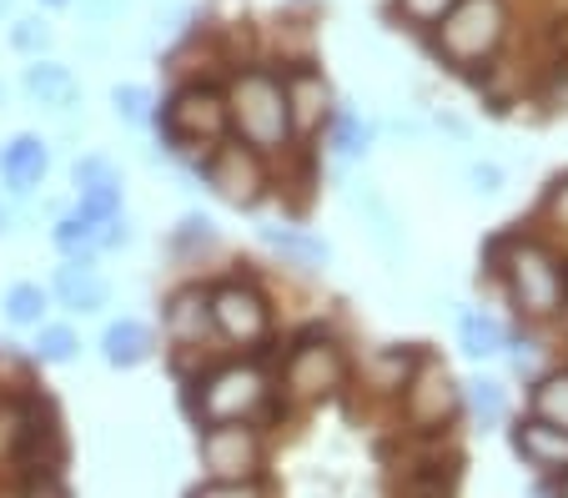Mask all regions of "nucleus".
Listing matches in <instances>:
<instances>
[{
	"instance_id": "obj_23",
	"label": "nucleus",
	"mask_w": 568,
	"mask_h": 498,
	"mask_svg": "<svg viewBox=\"0 0 568 498\" xmlns=\"http://www.w3.org/2000/svg\"><path fill=\"white\" fill-rule=\"evenodd\" d=\"M468 408H473V418H478V428H494V423H504V413H508L504 383H494V378L468 383Z\"/></svg>"
},
{
	"instance_id": "obj_19",
	"label": "nucleus",
	"mask_w": 568,
	"mask_h": 498,
	"mask_svg": "<svg viewBox=\"0 0 568 498\" xmlns=\"http://www.w3.org/2000/svg\"><path fill=\"white\" fill-rule=\"evenodd\" d=\"M206 323H212V307H206L202 293H176L172 307H166V333H172L176 343H192V337H202Z\"/></svg>"
},
{
	"instance_id": "obj_36",
	"label": "nucleus",
	"mask_w": 568,
	"mask_h": 498,
	"mask_svg": "<svg viewBox=\"0 0 568 498\" xmlns=\"http://www.w3.org/2000/svg\"><path fill=\"white\" fill-rule=\"evenodd\" d=\"M176 242H212V222L206 217H182V232H176Z\"/></svg>"
},
{
	"instance_id": "obj_2",
	"label": "nucleus",
	"mask_w": 568,
	"mask_h": 498,
	"mask_svg": "<svg viewBox=\"0 0 568 498\" xmlns=\"http://www.w3.org/2000/svg\"><path fill=\"white\" fill-rule=\"evenodd\" d=\"M488 262L508 277L518 313L548 317L564 307V267H558V257L548 247H538V242H494Z\"/></svg>"
},
{
	"instance_id": "obj_14",
	"label": "nucleus",
	"mask_w": 568,
	"mask_h": 498,
	"mask_svg": "<svg viewBox=\"0 0 568 498\" xmlns=\"http://www.w3.org/2000/svg\"><path fill=\"white\" fill-rule=\"evenodd\" d=\"M21 87H26V96H31L36 106H45V111H71L75 101H81V81L71 77V65L41 61V55H36V65H26Z\"/></svg>"
},
{
	"instance_id": "obj_15",
	"label": "nucleus",
	"mask_w": 568,
	"mask_h": 498,
	"mask_svg": "<svg viewBox=\"0 0 568 498\" xmlns=\"http://www.w3.org/2000/svg\"><path fill=\"white\" fill-rule=\"evenodd\" d=\"M151 353H156V337H151V327L136 323V317H121V323H111L106 333H101V358H106L111 368H141Z\"/></svg>"
},
{
	"instance_id": "obj_35",
	"label": "nucleus",
	"mask_w": 568,
	"mask_h": 498,
	"mask_svg": "<svg viewBox=\"0 0 568 498\" xmlns=\"http://www.w3.org/2000/svg\"><path fill=\"white\" fill-rule=\"evenodd\" d=\"M26 498H71V494H65V484L55 474H36V484L26 488Z\"/></svg>"
},
{
	"instance_id": "obj_8",
	"label": "nucleus",
	"mask_w": 568,
	"mask_h": 498,
	"mask_svg": "<svg viewBox=\"0 0 568 498\" xmlns=\"http://www.w3.org/2000/svg\"><path fill=\"white\" fill-rule=\"evenodd\" d=\"M343 378H347V358L337 343H327V337H302V343L292 347L287 388L297 393V398H327V393L343 388Z\"/></svg>"
},
{
	"instance_id": "obj_17",
	"label": "nucleus",
	"mask_w": 568,
	"mask_h": 498,
	"mask_svg": "<svg viewBox=\"0 0 568 498\" xmlns=\"http://www.w3.org/2000/svg\"><path fill=\"white\" fill-rule=\"evenodd\" d=\"M458 343L468 358H498L508 347V333H504V323L488 313H458Z\"/></svg>"
},
{
	"instance_id": "obj_13",
	"label": "nucleus",
	"mask_w": 568,
	"mask_h": 498,
	"mask_svg": "<svg viewBox=\"0 0 568 498\" xmlns=\"http://www.w3.org/2000/svg\"><path fill=\"white\" fill-rule=\"evenodd\" d=\"M45 172H51V152H45V141L31 136V131H21V136L6 146V156H0V176H6V186H11L16 196L36 192V186L45 182Z\"/></svg>"
},
{
	"instance_id": "obj_20",
	"label": "nucleus",
	"mask_w": 568,
	"mask_h": 498,
	"mask_svg": "<svg viewBox=\"0 0 568 498\" xmlns=\"http://www.w3.org/2000/svg\"><path fill=\"white\" fill-rule=\"evenodd\" d=\"M534 418L554 423V428H568V373H548V378H538Z\"/></svg>"
},
{
	"instance_id": "obj_37",
	"label": "nucleus",
	"mask_w": 568,
	"mask_h": 498,
	"mask_svg": "<svg viewBox=\"0 0 568 498\" xmlns=\"http://www.w3.org/2000/svg\"><path fill=\"white\" fill-rule=\"evenodd\" d=\"M548 217H558L568 227V176H558L554 192H548Z\"/></svg>"
},
{
	"instance_id": "obj_16",
	"label": "nucleus",
	"mask_w": 568,
	"mask_h": 498,
	"mask_svg": "<svg viewBox=\"0 0 568 498\" xmlns=\"http://www.w3.org/2000/svg\"><path fill=\"white\" fill-rule=\"evenodd\" d=\"M287 106H292V126H312V121L327 116V101H333V91H327V81L312 71V65H302V71H292L287 81Z\"/></svg>"
},
{
	"instance_id": "obj_41",
	"label": "nucleus",
	"mask_w": 568,
	"mask_h": 498,
	"mask_svg": "<svg viewBox=\"0 0 568 498\" xmlns=\"http://www.w3.org/2000/svg\"><path fill=\"white\" fill-rule=\"evenodd\" d=\"M6 6H11V0H0V11H6Z\"/></svg>"
},
{
	"instance_id": "obj_38",
	"label": "nucleus",
	"mask_w": 568,
	"mask_h": 498,
	"mask_svg": "<svg viewBox=\"0 0 568 498\" xmlns=\"http://www.w3.org/2000/svg\"><path fill=\"white\" fill-rule=\"evenodd\" d=\"M41 6H71V0H41Z\"/></svg>"
},
{
	"instance_id": "obj_29",
	"label": "nucleus",
	"mask_w": 568,
	"mask_h": 498,
	"mask_svg": "<svg viewBox=\"0 0 568 498\" xmlns=\"http://www.w3.org/2000/svg\"><path fill=\"white\" fill-rule=\"evenodd\" d=\"M11 45L21 55H41V51H51V26L41 21V16H21V21L11 26Z\"/></svg>"
},
{
	"instance_id": "obj_22",
	"label": "nucleus",
	"mask_w": 568,
	"mask_h": 498,
	"mask_svg": "<svg viewBox=\"0 0 568 498\" xmlns=\"http://www.w3.org/2000/svg\"><path fill=\"white\" fill-rule=\"evenodd\" d=\"M6 317H11L16 327H41L45 323V287L16 282L11 293H6Z\"/></svg>"
},
{
	"instance_id": "obj_6",
	"label": "nucleus",
	"mask_w": 568,
	"mask_h": 498,
	"mask_svg": "<svg viewBox=\"0 0 568 498\" xmlns=\"http://www.w3.org/2000/svg\"><path fill=\"white\" fill-rule=\"evenodd\" d=\"M262 398H267V378H262V368H222L212 383H202V398H196V413H202L206 423H247L252 408H262Z\"/></svg>"
},
{
	"instance_id": "obj_25",
	"label": "nucleus",
	"mask_w": 568,
	"mask_h": 498,
	"mask_svg": "<svg viewBox=\"0 0 568 498\" xmlns=\"http://www.w3.org/2000/svg\"><path fill=\"white\" fill-rule=\"evenodd\" d=\"M367 141H373V126H363V121L353 116V111H337L333 116V146H337V156H363L367 152Z\"/></svg>"
},
{
	"instance_id": "obj_33",
	"label": "nucleus",
	"mask_w": 568,
	"mask_h": 498,
	"mask_svg": "<svg viewBox=\"0 0 568 498\" xmlns=\"http://www.w3.org/2000/svg\"><path fill=\"white\" fill-rule=\"evenodd\" d=\"M463 176H468V186H473V192H478V196H494V192H504V166H494V162H473Z\"/></svg>"
},
{
	"instance_id": "obj_32",
	"label": "nucleus",
	"mask_w": 568,
	"mask_h": 498,
	"mask_svg": "<svg viewBox=\"0 0 568 498\" xmlns=\"http://www.w3.org/2000/svg\"><path fill=\"white\" fill-rule=\"evenodd\" d=\"M192 498H267V494H262V484H252V478H212V484L196 488Z\"/></svg>"
},
{
	"instance_id": "obj_10",
	"label": "nucleus",
	"mask_w": 568,
	"mask_h": 498,
	"mask_svg": "<svg viewBox=\"0 0 568 498\" xmlns=\"http://www.w3.org/2000/svg\"><path fill=\"white\" fill-rule=\"evenodd\" d=\"M206 307H212V323L222 337H232V343H262L267 337V303H262L257 287H242V282H226V287H216L212 297H206Z\"/></svg>"
},
{
	"instance_id": "obj_11",
	"label": "nucleus",
	"mask_w": 568,
	"mask_h": 498,
	"mask_svg": "<svg viewBox=\"0 0 568 498\" xmlns=\"http://www.w3.org/2000/svg\"><path fill=\"white\" fill-rule=\"evenodd\" d=\"M55 297H61L71 313H101L111 297V282L101 277L91 257H71L65 267H55Z\"/></svg>"
},
{
	"instance_id": "obj_27",
	"label": "nucleus",
	"mask_w": 568,
	"mask_h": 498,
	"mask_svg": "<svg viewBox=\"0 0 568 498\" xmlns=\"http://www.w3.org/2000/svg\"><path fill=\"white\" fill-rule=\"evenodd\" d=\"M111 111L126 126H146L151 121V91L146 87H111Z\"/></svg>"
},
{
	"instance_id": "obj_9",
	"label": "nucleus",
	"mask_w": 568,
	"mask_h": 498,
	"mask_svg": "<svg viewBox=\"0 0 568 498\" xmlns=\"http://www.w3.org/2000/svg\"><path fill=\"white\" fill-rule=\"evenodd\" d=\"M463 393L458 383L448 378V368H438V363H418V373H413L408 383H403V413H408L413 428H443V423L458 413Z\"/></svg>"
},
{
	"instance_id": "obj_31",
	"label": "nucleus",
	"mask_w": 568,
	"mask_h": 498,
	"mask_svg": "<svg viewBox=\"0 0 568 498\" xmlns=\"http://www.w3.org/2000/svg\"><path fill=\"white\" fill-rule=\"evenodd\" d=\"M453 6H458V0H397V16L413 26H438Z\"/></svg>"
},
{
	"instance_id": "obj_12",
	"label": "nucleus",
	"mask_w": 568,
	"mask_h": 498,
	"mask_svg": "<svg viewBox=\"0 0 568 498\" xmlns=\"http://www.w3.org/2000/svg\"><path fill=\"white\" fill-rule=\"evenodd\" d=\"M514 448L524 464L544 468V474H564L568 468V428H554L544 418H524L514 428Z\"/></svg>"
},
{
	"instance_id": "obj_5",
	"label": "nucleus",
	"mask_w": 568,
	"mask_h": 498,
	"mask_svg": "<svg viewBox=\"0 0 568 498\" xmlns=\"http://www.w3.org/2000/svg\"><path fill=\"white\" fill-rule=\"evenodd\" d=\"M206 186L216 196H226L232 206H257L262 192H267V172H262V152H252L247 141H236V146H216L202 166Z\"/></svg>"
},
{
	"instance_id": "obj_30",
	"label": "nucleus",
	"mask_w": 568,
	"mask_h": 498,
	"mask_svg": "<svg viewBox=\"0 0 568 498\" xmlns=\"http://www.w3.org/2000/svg\"><path fill=\"white\" fill-rule=\"evenodd\" d=\"M413 363H418V358H413V353H403V347H387V353H377V363H373L377 388H403Z\"/></svg>"
},
{
	"instance_id": "obj_26",
	"label": "nucleus",
	"mask_w": 568,
	"mask_h": 498,
	"mask_svg": "<svg viewBox=\"0 0 568 498\" xmlns=\"http://www.w3.org/2000/svg\"><path fill=\"white\" fill-rule=\"evenodd\" d=\"M81 196V202H75V212H81V217L87 222H106V217H116L121 212V182H111V186H87V192H75Z\"/></svg>"
},
{
	"instance_id": "obj_4",
	"label": "nucleus",
	"mask_w": 568,
	"mask_h": 498,
	"mask_svg": "<svg viewBox=\"0 0 568 498\" xmlns=\"http://www.w3.org/2000/svg\"><path fill=\"white\" fill-rule=\"evenodd\" d=\"M226 126H232V116H226V96L216 87H186L161 111V136L172 141L176 152L212 146L226 136Z\"/></svg>"
},
{
	"instance_id": "obj_7",
	"label": "nucleus",
	"mask_w": 568,
	"mask_h": 498,
	"mask_svg": "<svg viewBox=\"0 0 568 498\" xmlns=\"http://www.w3.org/2000/svg\"><path fill=\"white\" fill-rule=\"evenodd\" d=\"M196 458L206 478H252V468L262 464V444L247 423H206V434L196 438Z\"/></svg>"
},
{
	"instance_id": "obj_21",
	"label": "nucleus",
	"mask_w": 568,
	"mask_h": 498,
	"mask_svg": "<svg viewBox=\"0 0 568 498\" xmlns=\"http://www.w3.org/2000/svg\"><path fill=\"white\" fill-rule=\"evenodd\" d=\"M97 222H87L81 212H71V217L55 222V247L65 252V257H97L101 242H97Z\"/></svg>"
},
{
	"instance_id": "obj_39",
	"label": "nucleus",
	"mask_w": 568,
	"mask_h": 498,
	"mask_svg": "<svg viewBox=\"0 0 568 498\" xmlns=\"http://www.w3.org/2000/svg\"><path fill=\"white\" fill-rule=\"evenodd\" d=\"M6 222H11V217H6V206H0V232H6Z\"/></svg>"
},
{
	"instance_id": "obj_40",
	"label": "nucleus",
	"mask_w": 568,
	"mask_h": 498,
	"mask_svg": "<svg viewBox=\"0 0 568 498\" xmlns=\"http://www.w3.org/2000/svg\"><path fill=\"white\" fill-rule=\"evenodd\" d=\"M558 498H568V474H564V488H558Z\"/></svg>"
},
{
	"instance_id": "obj_18",
	"label": "nucleus",
	"mask_w": 568,
	"mask_h": 498,
	"mask_svg": "<svg viewBox=\"0 0 568 498\" xmlns=\"http://www.w3.org/2000/svg\"><path fill=\"white\" fill-rule=\"evenodd\" d=\"M262 242L267 247H277L282 257H292L297 267H322V262L333 257V247L322 237H307V232H297V227H262Z\"/></svg>"
},
{
	"instance_id": "obj_28",
	"label": "nucleus",
	"mask_w": 568,
	"mask_h": 498,
	"mask_svg": "<svg viewBox=\"0 0 568 498\" xmlns=\"http://www.w3.org/2000/svg\"><path fill=\"white\" fill-rule=\"evenodd\" d=\"M71 182H75V192H87V186H111V182H121V172H116V162H111V156L91 152V156H81V162L71 166Z\"/></svg>"
},
{
	"instance_id": "obj_1",
	"label": "nucleus",
	"mask_w": 568,
	"mask_h": 498,
	"mask_svg": "<svg viewBox=\"0 0 568 498\" xmlns=\"http://www.w3.org/2000/svg\"><path fill=\"white\" fill-rule=\"evenodd\" d=\"M226 116H232L236 136L247 141L252 152H282L292 141V106H287V87L272 71L252 65L232 81L226 91Z\"/></svg>"
},
{
	"instance_id": "obj_24",
	"label": "nucleus",
	"mask_w": 568,
	"mask_h": 498,
	"mask_svg": "<svg viewBox=\"0 0 568 498\" xmlns=\"http://www.w3.org/2000/svg\"><path fill=\"white\" fill-rule=\"evenodd\" d=\"M75 347H81V337L65 323H41V333H36V358L41 363H71Z\"/></svg>"
},
{
	"instance_id": "obj_3",
	"label": "nucleus",
	"mask_w": 568,
	"mask_h": 498,
	"mask_svg": "<svg viewBox=\"0 0 568 498\" xmlns=\"http://www.w3.org/2000/svg\"><path fill=\"white\" fill-rule=\"evenodd\" d=\"M508 6L504 0H458L448 16L438 21V55H448L453 65H473L483 55H494V45L504 41Z\"/></svg>"
},
{
	"instance_id": "obj_34",
	"label": "nucleus",
	"mask_w": 568,
	"mask_h": 498,
	"mask_svg": "<svg viewBox=\"0 0 568 498\" xmlns=\"http://www.w3.org/2000/svg\"><path fill=\"white\" fill-rule=\"evenodd\" d=\"M126 6H131V0H81V16H87V21H97V26H106V21H116Z\"/></svg>"
}]
</instances>
